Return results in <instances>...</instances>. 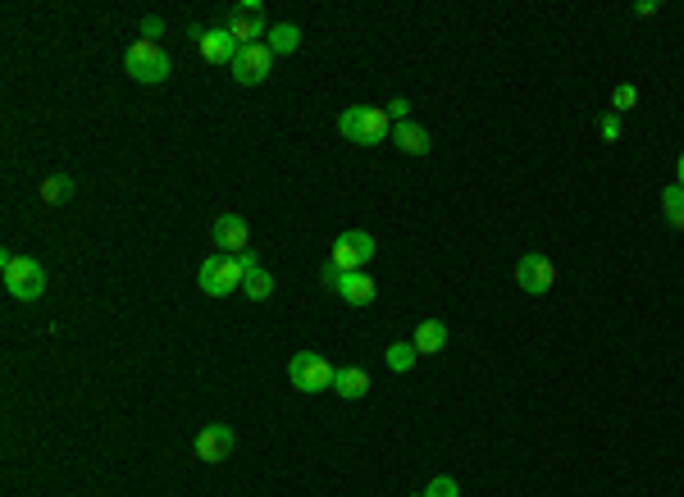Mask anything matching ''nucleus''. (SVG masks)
Listing matches in <instances>:
<instances>
[{"label":"nucleus","mask_w":684,"mask_h":497,"mask_svg":"<svg viewBox=\"0 0 684 497\" xmlns=\"http://www.w3.org/2000/svg\"><path fill=\"white\" fill-rule=\"evenodd\" d=\"M124 69H128V78H133V83L160 87L169 73H174V60H169L160 46H151V42H133L124 51Z\"/></svg>","instance_id":"20e7f679"},{"label":"nucleus","mask_w":684,"mask_h":497,"mask_svg":"<svg viewBox=\"0 0 684 497\" xmlns=\"http://www.w3.org/2000/svg\"><path fill=\"white\" fill-rule=\"evenodd\" d=\"M415 352H420V356H438V352H443V347H447V324L443 320H420V324H415Z\"/></svg>","instance_id":"dca6fc26"},{"label":"nucleus","mask_w":684,"mask_h":497,"mask_svg":"<svg viewBox=\"0 0 684 497\" xmlns=\"http://www.w3.org/2000/svg\"><path fill=\"white\" fill-rule=\"evenodd\" d=\"M265 46L274 51V60H279V55H292L301 46V28H297V23H270V32H265Z\"/></svg>","instance_id":"f3484780"},{"label":"nucleus","mask_w":684,"mask_h":497,"mask_svg":"<svg viewBox=\"0 0 684 497\" xmlns=\"http://www.w3.org/2000/svg\"><path fill=\"white\" fill-rule=\"evenodd\" d=\"M242 292H247V301H270L274 297V274L270 270H251L247 283H242Z\"/></svg>","instance_id":"412c9836"},{"label":"nucleus","mask_w":684,"mask_h":497,"mask_svg":"<svg viewBox=\"0 0 684 497\" xmlns=\"http://www.w3.org/2000/svg\"><path fill=\"white\" fill-rule=\"evenodd\" d=\"M333 393L347 397V402H361V397L370 393V374H365L361 365H342V370L333 374Z\"/></svg>","instance_id":"2eb2a0df"},{"label":"nucleus","mask_w":684,"mask_h":497,"mask_svg":"<svg viewBox=\"0 0 684 497\" xmlns=\"http://www.w3.org/2000/svg\"><path fill=\"white\" fill-rule=\"evenodd\" d=\"M598 137H602V142H621V137H625V119H621V114H616V110L602 114V119H598Z\"/></svg>","instance_id":"4be33fe9"},{"label":"nucleus","mask_w":684,"mask_h":497,"mask_svg":"<svg viewBox=\"0 0 684 497\" xmlns=\"http://www.w3.org/2000/svg\"><path fill=\"white\" fill-rule=\"evenodd\" d=\"M388 370L393 374H406V370H415V361H420V352H415V342H393L388 347Z\"/></svg>","instance_id":"aec40b11"},{"label":"nucleus","mask_w":684,"mask_h":497,"mask_svg":"<svg viewBox=\"0 0 684 497\" xmlns=\"http://www.w3.org/2000/svg\"><path fill=\"white\" fill-rule=\"evenodd\" d=\"M0 274H5V292H10L14 301H37L46 292V270L32 256L5 251V256H0Z\"/></svg>","instance_id":"f03ea898"},{"label":"nucleus","mask_w":684,"mask_h":497,"mask_svg":"<svg viewBox=\"0 0 684 497\" xmlns=\"http://www.w3.org/2000/svg\"><path fill=\"white\" fill-rule=\"evenodd\" d=\"M370 260H374V238L365 228H347V233L333 238L329 265H338V274H356V270H365Z\"/></svg>","instance_id":"423d86ee"},{"label":"nucleus","mask_w":684,"mask_h":497,"mask_svg":"<svg viewBox=\"0 0 684 497\" xmlns=\"http://www.w3.org/2000/svg\"><path fill=\"white\" fill-rule=\"evenodd\" d=\"M238 447V434L228 425H206L197 434V461H210V466H219V461H228V452Z\"/></svg>","instance_id":"f8f14e48"},{"label":"nucleus","mask_w":684,"mask_h":497,"mask_svg":"<svg viewBox=\"0 0 684 497\" xmlns=\"http://www.w3.org/2000/svg\"><path fill=\"white\" fill-rule=\"evenodd\" d=\"M197 283H201L206 297H228V292H238L242 283H247V265H242V256H224V251H215V256L201 260Z\"/></svg>","instance_id":"7ed1b4c3"},{"label":"nucleus","mask_w":684,"mask_h":497,"mask_svg":"<svg viewBox=\"0 0 684 497\" xmlns=\"http://www.w3.org/2000/svg\"><path fill=\"white\" fill-rule=\"evenodd\" d=\"M320 283H324V288H333L342 301H347V306H356V311H361V306H374V297H379V283H374L365 270L338 274V265H329V260L320 265Z\"/></svg>","instance_id":"39448f33"},{"label":"nucleus","mask_w":684,"mask_h":497,"mask_svg":"<svg viewBox=\"0 0 684 497\" xmlns=\"http://www.w3.org/2000/svg\"><path fill=\"white\" fill-rule=\"evenodd\" d=\"M393 146H402L406 156H429V146H434V137H429L425 124H415V119H406V124H393Z\"/></svg>","instance_id":"4468645a"},{"label":"nucleus","mask_w":684,"mask_h":497,"mask_svg":"<svg viewBox=\"0 0 684 497\" xmlns=\"http://www.w3.org/2000/svg\"><path fill=\"white\" fill-rule=\"evenodd\" d=\"M634 14H639V19H653V14H662V5H657V0H639Z\"/></svg>","instance_id":"bb28decb"},{"label":"nucleus","mask_w":684,"mask_h":497,"mask_svg":"<svg viewBox=\"0 0 684 497\" xmlns=\"http://www.w3.org/2000/svg\"><path fill=\"white\" fill-rule=\"evenodd\" d=\"M338 133L356 146H379L393 137V119H388L384 105H347L338 114Z\"/></svg>","instance_id":"f257e3e1"},{"label":"nucleus","mask_w":684,"mask_h":497,"mask_svg":"<svg viewBox=\"0 0 684 497\" xmlns=\"http://www.w3.org/2000/svg\"><path fill=\"white\" fill-rule=\"evenodd\" d=\"M210 238L219 242V251H224V256H242V251H251V228H247V219L233 215V210H224V215L215 219Z\"/></svg>","instance_id":"9b49d317"},{"label":"nucleus","mask_w":684,"mask_h":497,"mask_svg":"<svg viewBox=\"0 0 684 497\" xmlns=\"http://www.w3.org/2000/svg\"><path fill=\"white\" fill-rule=\"evenodd\" d=\"M415 497H461V488H456L452 475H438V479H429V488H420Z\"/></svg>","instance_id":"b1692460"},{"label":"nucleus","mask_w":684,"mask_h":497,"mask_svg":"<svg viewBox=\"0 0 684 497\" xmlns=\"http://www.w3.org/2000/svg\"><path fill=\"white\" fill-rule=\"evenodd\" d=\"M228 69H233V78H238L242 87H256V83H265V78H270V69H274V51H270L265 42H260V46H242L238 60L228 64Z\"/></svg>","instance_id":"9d476101"},{"label":"nucleus","mask_w":684,"mask_h":497,"mask_svg":"<svg viewBox=\"0 0 684 497\" xmlns=\"http://www.w3.org/2000/svg\"><path fill=\"white\" fill-rule=\"evenodd\" d=\"M73 197V178L69 174H46L42 178V201L46 206H64Z\"/></svg>","instance_id":"a211bd4d"},{"label":"nucleus","mask_w":684,"mask_h":497,"mask_svg":"<svg viewBox=\"0 0 684 497\" xmlns=\"http://www.w3.org/2000/svg\"><path fill=\"white\" fill-rule=\"evenodd\" d=\"M662 215H666V224L675 228V233H684V187H666L662 192Z\"/></svg>","instance_id":"6ab92c4d"},{"label":"nucleus","mask_w":684,"mask_h":497,"mask_svg":"<svg viewBox=\"0 0 684 497\" xmlns=\"http://www.w3.org/2000/svg\"><path fill=\"white\" fill-rule=\"evenodd\" d=\"M197 51H201V60H206V64H233L242 46H238V37H233L228 28H210L206 37H201Z\"/></svg>","instance_id":"ddd939ff"},{"label":"nucleus","mask_w":684,"mask_h":497,"mask_svg":"<svg viewBox=\"0 0 684 497\" xmlns=\"http://www.w3.org/2000/svg\"><path fill=\"white\" fill-rule=\"evenodd\" d=\"M333 374L338 370H333L320 352H297L288 361V379L297 393H324V388H333Z\"/></svg>","instance_id":"0eeeda50"},{"label":"nucleus","mask_w":684,"mask_h":497,"mask_svg":"<svg viewBox=\"0 0 684 497\" xmlns=\"http://www.w3.org/2000/svg\"><path fill=\"white\" fill-rule=\"evenodd\" d=\"M165 28H169V23L160 19V14H146V19H142V28H137V42H151V46H160V37H165Z\"/></svg>","instance_id":"5701e85b"},{"label":"nucleus","mask_w":684,"mask_h":497,"mask_svg":"<svg viewBox=\"0 0 684 497\" xmlns=\"http://www.w3.org/2000/svg\"><path fill=\"white\" fill-rule=\"evenodd\" d=\"M384 110H388V119H393V124H406V119H411V101H406V96H393Z\"/></svg>","instance_id":"a878e982"},{"label":"nucleus","mask_w":684,"mask_h":497,"mask_svg":"<svg viewBox=\"0 0 684 497\" xmlns=\"http://www.w3.org/2000/svg\"><path fill=\"white\" fill-rule=\"evenodd\" d=\"M675 169H680V178H675V187H684V151H680V165H675Z\"/></svg>","instance_id":"cd10ccee"},{"label":"nucleus","mask_w":684,"mask_h":497,"mask_svg":"<svg viewBox=\"0 0 684 497\" xmlns=\"http://www.w3.org/2000/svg\"><path fill=\"white\" fill-rule=\"evenodd\" d=\"M228 32L238 37V46H260L265 42V32H270V23H265V5H260V0H238L233 14H228Z\"/></svg>","instance_id":"6e6552de"},{"label":"nucleus","mask_w":684,"mask_h":497,"mask_svg":"<svg viewBox=\"0 0 684 497\" xmlns=\"http://www.w3.org/2000/svg\"><path fill=\"white\" fill-rule=\"evenodd\" d=\"M516 283H520V292H529V297H548V292L557 288V265H552L548 256H539V251H529V256H520V265H516Z\"/></svg>","instance_id":"1a4fd4ad"},{"label":"nucleus","mask_w":684,"mask_h":497,"mask_svg":"<svg viewBox=\"0 0 684 497\" xmlns=\"http://www.w3.org/2000/svg\"><path fill=\"white\" fill-rule=\"evenodd\" d=\"M634 105H639V87H634V83H621V87L612 92V110L625 114V110H634Z\"/></svg>","instance_id":"393cba45"}]
</instances>
